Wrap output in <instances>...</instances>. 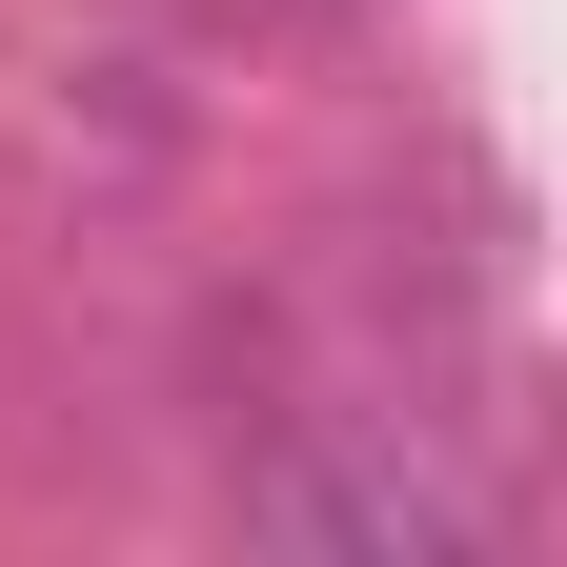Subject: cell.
<instances>
[{
	"label": "cell",
	"mask_w": 567,
	"mask_h": 567,
	"mask_svg": "<svg viewBox=\"0 0 567 567\" xmlns=\"http://www.w3.org/2000/svg\"><path fill=\"white\" fill-rule=\"evenodd\" d=\"M244 527L365 547V567H466V547H486V507H466V486H425V466H284V486H244Z\"/></svg>",
	"instance_id": "6da1fadb"
}]
</instances>
